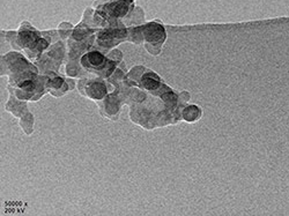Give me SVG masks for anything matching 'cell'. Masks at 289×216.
I'll use <instances>...</instances> for the list:
<instances>
[{
	"mask_svg": "<svg viewBox=\"0 0 289 216\" xmlns=\"http://www.w3.org/2000/svg\"><path fill=\"white\" fill-rule=\"evenodd\" d=\"M130 3H131L130 0H119V1L115 3H110V5L107 7V12L114 17L124 16L125 14L127 13Z\"/></svg>",
	"mask_w": 289,
	"mask_h": 216,
	"instance_id": "cell-3",
	"label": "cell"
},
{
	"mask_svg": "<svg viewBox=\"0 0 289 216\" xmlns=\"http://www.w3.org/2000/svg\"><path fill=\"white\" fill-rule=\"evenodd\" d=\"M142 83H144V86L146 87V88L151 89V90H154L159 87V82L155 81V80L152 78H144L142 79Z\"/></svg>",
	"mask_w": 289,
	"mask_h": 216,
	"instance_id": "cell-5",
	"label": "cell"
},
{
	"mask_svg": "<svg viewBox=\"0 0 289 216\" xmlns=\"http://www.w3.org/2000/svg\"><path fill=\"white\" fill-rule=\"evenodd\" d=\"M81 61L85 67L99 69L103 67L104 62H106V59H104V57L100 54V52L94 51V52H89V54H87L85 57L82 58Z\"/></svg>",
	"mask_w": 289,
	"mask_h": 216,
	"instance_id": "cell-2",
	"label": "cell"
},
{
	"mask_svg": "<svg viewBox=\"0 0 289 216\" xmlns=\"http://www.w3.org/2000/svg\"><path fill=\"white\" fill-rule=\"evenodd\" d=\"M146 40L151 43H160L161 44L166 38V31L161 24L151 23L146 27L145 29Z\"/></svg>",
	"mask_w": 289,
	"mask_h": 216,
	"instance_id": "cell-1",
	"label": "cell"
},
{
	"mask_svg": "<svg viewBox=\"0 0 289 216\" xmlns=\"http://www.w3.org/2000/svg\"><path fill=\"white\" fill-rule=\"evenodd\" d=\"M62 83H64V82H62L61 79H55L54 81L51 82V85L55 86V87H60L62 85Z\"/></svg>",
	"mask_w": 289,
	"mask_h": 216,
	"instance_id": "cell-7",
	"label": "cell"
},
{
	"mask_svg": "<svg viewBox=\"0 0 289 216\" xmlns=\"http://www.w3.org/2000/svg\"><path fill=\"white\" fill-rule=\"evenodd\" d=\"M88 94L93 99H102L106 95V88L99 82H93L88 87Z\"/></svg>",
	"mask_w": 289,
	"mask_h": 216,
	"instance_id": "cell-4",
	"label": "cell"
},
{
	"mask_svg": "<svg viewBox=\"0 0 289 216\" xmlns=\"http://www.w3.org/2000/svg\"><path fill=\"white\" fill-rule=\"evenodd\" d=\"M21 87H22V88L26 89V90H30V89H33L34 85H33V82H31V81H24Z\"/></svg>",
	"mask_w": 289,
	"mask_h": 216,
	"instance_id": "cell-6",
	"label": "cell"
}]
</instances>
